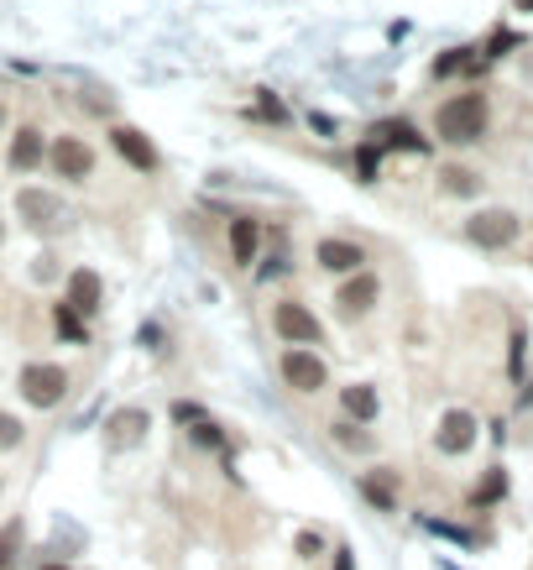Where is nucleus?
Wrapping results in <instances>:
<instances>
[{"instance_id": "f257e3e1", "label": "nucleus", "mask_w": 533, "mask_h": 570, "mask_svg": "<svg viewBox=\"0 0 533 570\" xmlns=\"http://www.w3.org/2000/svg\"><path fill=\"white\" fill-rule=\"evenodd\" d=\"M434 131H439V142H455V147H471L486 136V95H455L434 110Z\"/></svg>"}, {"instance_id": "f03ea898", "label": "nucleus", "mask_w": 533, "mask_h": 570, "mask_svg": "<svg viewBox=\"0 0 533 570\" xmlns=\"http://www.w3.org/2000/svg\"><path fill=\"white\" fill-rule=\"evenodd\" d=\"M21 398L32 408H58L68 398V372L53 367V361H32V367H21Z\"/></svg>"}, {"instance_id": "7ed1b4c3", "label": "nucleus", "mask_w": 533, "mask_h": 570, "mask_svg": "<svg viewBox=\"0 0 533 570\" xmlns=\"http://www.w3.org/2000/svg\"><path fill=\"white\" fill-rule=\"evenodd\" d=\"M272 330L283 335L288 346H304V351L324 340V325L309 314V304H298V299H283V304L272 309Z\"/></svg>"}, {"instance_id": "20e7f679", "label": "nucleus", "mask_w": 533, "mask_h": 570, "mask_svg": "<svg viewBox=\"0 0 533 570\" xmlns=\"http://www.w3.org/2000/svg\"><path fill=\"white\" fill-rule=\"evenodd\" d=\"M48 163L63 184H84V178L95 173V152H89V142H79V136H58L48 147Z\"/></svg>"}, {"instance_id": "39448f33", "label": "nucleus", "mask_w": 533, "mask_h": 570, "mask_svg": "<svg viewBox=\"0 0 533 570\" xmlns=\"http://www.w3.org/2000/svg\"><path fill=\"white\" fill-rule=\"evenodd\" d=\"M466 236L476 246H486V252H497V246H513L518 241V215L513 210H481L466 220Z\"/></svg>"}, {"instance_id": "423d86ee", "label": "nucleus", "mask_w": 533, "mask_h": 570, "mask_svg": "<svg viewBox=\"0 0 533 570\" xmlns=\"http://www.w3.org/2000/svg\"><path fill=\"white\" fill-rule=\"evenodd\" d=\"M283 382L293 387V393H319V387L330 382V367H324L314 351L288 346V351H283Z\"/></svg>"}, {"instance_id": "0eeeda50", "label": "nucleus", "mask_w": 533, "mask_h": 570, "mask_svg": "<svg viewBox=\"0 0 533 570\" xmlns=\"http://www.w3.org/2000/svg\"><path fill=\"white\" fill-rule=\"evenodd\" d=\"M110 147L121 152L136 173H157V163H162L157 147H152V136L136 131V126H110Z\"/></svg>"}, {"instance_id": "6e6552de", "label": "nucleus", "mask_w": 533, "mask_h": 570, "mask_svg": "<svg viewBox=\"0 0 533 570\" xmlns=\"http://www.w3.org/2000/svg\"><path fill=\"white\" fill-rule=\"evenodd\" d=\"M314 262H319L324 272H335V278H356L361 262H366V252H361L356 241H335V236H324V241L314 246Z\"/></svg>"}, {"instance_id": "1a4fd4ad", "label": "nucleus", "mask_w": 533, "mask_h": 570, "mask_svg": "<svg viewBox=\"0 0 533 570\" xmlns=\"http://www.w3.org/2000/svg\"><path fill=\"white\" fill-rule=\"evenodd\" d=\"M434 445L445 450V455H466V450L476 445V414H466V408H450V414L439 419Z\"/></svg>"}, {"instance_id": "9d476101", "label": "nucleus", "mask_w": 533, "mask_h": 570, "mask_svg": "<svg viewBox=\"0 0 533 570\" xmlns=\"http://www.w3.org/2000/svg\"><path fill=\"white\" fill-rule=\"evenodd\" d=\"M100 299H105V283H100V272H95V267L68 272V299H63L68 309H74V314H95Z\"/></svg>"}, {"instance_id": "9b49d317", "label": "nucleus", "mask_w": 533, "mask_h": 570, "mask_svg": "<svg viewBox=\"0 0 533 570\" xmlns=\"http://www.w3.org/2000/svg\"><path fill=\"white\" fill-rule=\"evenodd\" d=\"M377 293H382V283L372 278V272H356V278L335 293V304H340V314H345V319H361L366 309L377 304Z\"/></svg>"}, {"instance_id": "f8f14e48", "label": "nucleus", "mask_w": 533, "mask_h": 570, "mask_svg": "<svg viewBox=\"0 0 533 570\" xmlns=\"http://www.w3.org/2000/svg\"><path fill=\"white\" fill-rule=\"evenodd\" d=\"M257 246H262V225L251 220V215H236L230 220V257H236L241 267L257 262Z\"/></svg>"}, {"instance_id": "ddd939ff", "label": "nucleus", "mask_w": 533, "mask_h": 570, "mask_svg": "<svg viewBox=\"0 0 533 570\" xmlns=\"http://www.w3.org/2000/svg\"><path fill=\"white\" fill-rule=\"evenodd\" d=\"M11 168L16 173H37L42 168V131L37 126H21L11 136Z\"/></svg>"}, {"instance_id": "4468645a", "label": "nucleus", "mask_w": 533, "mask_h": 570, "mask_svg": "<svg viewBox=\"0 0 533 570\" xmlns=\"http://www.w3.org/2000/svg\"><path fill=\"white\" fill-rule=\"evenodd\" d=\"M340 403H345V419L351 424H366V419H377V387H366V382H351V387H340Z\"/></svg>"}, {"instance_id": "2eb2a0df", "label": "nucleus", "mask_w": 533, "mask_h": 570, "mask_svg": "<svg viewBox=\"0 0 533 570\" xmlns=\"http://www.w3.org/2000/svg\"><path fill=\"white\" fill-rule=\"evenodd\" d=\"M16 210L27 215L32 225H53V220L63 215V204H58L53 194H42V189H21V194H16Z\"/></svg>"}, {"instance_id": "dca6fc26", "label": "nucleus", "mask_w": 533, "mask_h": 570, "mask_svg": "<svg viewBox=\"0 0 533 570\" xmlns=\"http://www.w3.org/2000/svg\"><path fill=\"white\" fill-rule=\"evenodd\" d=\"M147 414L142 408H121V414L110 419V445H142V435H147Z\"/></svg>"}, {"instance_id": "f3484780", "label": "nucleus", "mask_w": 533, "mask_h": 570, "mask_svg": "<svg viewBox=\"0 0 533 570\" xmlns=\"http://www.w3.org/2000/svg\"><path fill=\"white\" fill-rule=\"evenodd\" d=\"M361 492H366V503H372L377 513H392V508H398V497H392V476H387V471H372V476L361 482Z\"/></svg>"}, {"instance_id": "a211bd4d", "label": "nucleus", "mask_w": 533, "mask_h": 570, "mask_svg": "<svg viewBox=\"0 0 533 570\" xmlns=\"http://www.w3.org/2000/svg\"><path fill=\"white\" fill-rule=\"evenodd\" d=\"M439 189H445V194H460V199H471V194L481 189V178H476L471 168H439Z\"/></svg>"}, {"instance_id": "6ab92c4d", "label": "nucleus", "mask_w": 533, "mask_h": 570, "mask_svg": "<svg viewBox=\"0 0 533 570\" xmlns=\"http://www.w3.org/2000/svg\"><path fill=\"white\" fill-rule=\"evenodd\" d=\"M372 136H387V147H403V152H429V142L413 126H403V121H392V126H382V131H372Z\"/></svg>"}, {"instance_id": "aec40b11", "label": "nucleus", "mask_w": 533, "mask_h": 570, "mask_svg": "<svg viewBox=\"0 0 533 570\" xmlns=\"http://www.w3.org/2000/svg\"><path fill=\"white\" fill-rule=\"evenodd\" d=\"M502 492H507V476H502V471H486V482L471 492V503H476V508H486V503H497Z\"/></svg>"}, {"instance_id": "412c9836", "label": "nucleus", "mask_w": 533, "mask_h": 570, "mask_svg": "<svg viewBox=\"0 0 533 570\" xmlns=\"http://www.w3.org/2000/svg\"><path fill=\"white\" fill-rule=\"evenodd\" d=\"M16 555H21V523H6V534H0V570H16Z\"/></svg>"}, {"instance_id": "4be33fe9", "label": "nucleus", "mask_w": 533, "mask_h": 570, "mask_svg": "<svg viewBox=\"0 0 533 570\" xmlns=\"http://www.w3.org/2000/svg\"><path fill=\"white\" fill-rule=\"evenodd\" d=\"M189 435H194V445H199V450H225L220 424H210V419H194V429H189Z\"/></svg>"}, {"instance_id": "5701e85b", "label": "nucleus", "mask_w": 533, "mask_h": 570, "mask_svg": "<svg viewBox=\"0 0 533 570\" xmlns=\"http://www.w3.org/2000/svg\"><path fill=\"white\" fill-rule=\"evenodd\" d=\"M21 440H27V429H21V419L0 408V450H16Z\"/></svg>"}, {"instance_id": "b1692460", "label": "nucleus", "mask_w": 533, "mask_h": 570, "mask_svg": "<svg viewBox=\"0 0 533 570\" xmlns=\"http://www.w3.org/2000/svg\"><path fill=\"white\" fill-rule=\"evenodd\" d=\"M377 163H382V147L366 142V147L356 152V173H361V184H372V178H377Z\"/></svg>"}, {"instance_id": "393cba45", "label": "nucleus", "mask_w": 533, "mask_h": 570, "mask_svg": "<svg viewBox=\"0 0 533 570\" xmlns=\"http://www.w3.org/2000/svg\"><path fill=\"white\" fill-rule=\"evenodd\" d=\"M330 435H335L345 450H366V445H372V440H366V435H361V429H356L351 419H345V424H330Z\"/></svg>"}, {"instance_id": "a878e982", "label": "nucleus", "mask_w": 533, "mask_h": 570, "mask_svg": "<svg viewBox=\"0 0 533 570\" xmlns=\"http://www.w3.org/2000/svg\"><path fill=\"white\" fill-rule=\"evenodd\" d=\"M53 319H58V335H63V340H84V325H79V314L68 309V304H58Z\"/></svg>"}, {"instance_id": "bb28decb", "label": "nucleus", "mask_w": 533, "mask_h": 570, "mask_svg": "<svg viewBox=\"0 0 533 570\" xmlns=\"http://www.w3.org/2000/svg\"><path fill=\"white\" fill-rule=\"evenodd\" d=\"M460 63H466V48H460V53H450V58H439V63H434V74H455Z\"/></svg>"}, {"instance_id": "cd10ccee", "label": "nucleus", "mask_w": 533, "mask_h": 570, "mask_svg": "<svg viewBox=\"0 0 533 570\" xmlns=\"http://www.w3.org/2000/svg\"><path fill=\"white\" fill-rule=\"evenodd\" d=\"M340 560H335V570H351V550H335Z\"/></svg>"}, {"instance_id": "c85d7f7f", "label": "nucleus", "mask_w": 533, "mask_h": 570, "mask_svg": "<svg viewBox=\"0 0 533 570\" xmlns=\"http://www.w3.org/2000/svg\"><path fill=\"white\" fill-rule=\"evenodd\" d=\"M513 6H518V11H533V0H513Z\"/></svg>"}, {"instance_id": "c756f323", "label": "nucleus", "mask_w": 533, "mask_h": 570, "mask_svg": "<svg viewBox=\"0 0 533 570\" xmlns=\"http://www.w3.org/2000/svg\"><path fill=\"white\" fill-rule=\"evenodd\" d=\"M42 570H68V565H53V560H48V565H42Z\"/></svg>"}, {"instance_id": "7c9ffc66", "label": "nucleus", "mask_w": 533, "mask_h": 570, "mask_svg": "<svg viewBox=\"0 0 533 570\" xmlns=\"http://www.w3.org/2000/svg\"><path fill=\"white\" fill-rule=\"evenodd\" d=\"M0 126H6V105H0Z\"/></svg>"}, {"instance_id": "2f4dec72", "label": "nucleus", "mask_w": 533, "mask_h": 570, "mask_svg": "<svg viewBox=\"0 0 533 570\" xmlns=\"http://www.w3.org/2000/svg\"><path fill=\"white\" fill-rule=\"evenodd\" d=\"M0 241H6V231H0Z\"/></svg>"}]
</instances>
